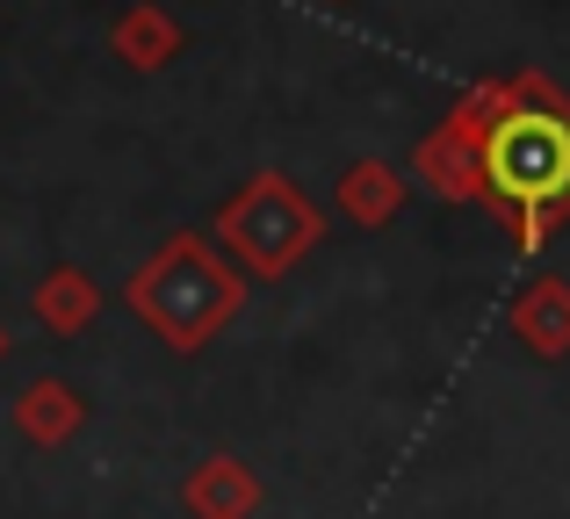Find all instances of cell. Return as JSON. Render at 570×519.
Wrapping results in <instances>:
<instances>
[{"instance_id":"obj_1","label":"cell","mask_w":570,"mask_h":519,"mask_svg":"<svg viewBox=\"0 0 570 519\" xmlns=\"http://www.w3.org/2000/svg\"><path fill=\"white\" fill-rule=\"evenodd\" d=\"M484 152V210L505 217L520 253H542L570 217V94L549 72L476 80L441 116Z\"/></svg>"},{"instance_id":"obj_3","label":"cell","mask_w":570,"mask_h":519,"mask_svg":"<svg viewBox=\"0 0 570 519\" xmlns=\"http://www.w3.org/2000/svg\"><path fill=\"white\" fill-rule=\"evenodd\" d=\"M217 246L238 260V275L282 281L296 275V260H311L325 246V210L289 181V173H253L232 202L217 210Z\"/></svg>"},{"instance_id":"obj_11","label":"cell","mask_w":570,"mask_h":519,"mask_svg":"<svg viewBox=\"0 0 570 519\" xmlns=\"http://www.w3.org/2000/svg\"><path fill=\"white\" fill-rule=\"evenodd\" d=\"M0 361H8V332H0Z\"/></svg>"},{"instance_id":"obj_9","label":"cell","mask_w":570,"mask_h":519,"mask_svg":"<svg viewBox=\"0 0 570 519\" xmlns=\"http://www.w3.org/2000/svg\"><path fill=\"white\" fill-rule=\"evenodd\" d=\"M109 43H116V58H124L130 72H159V66H174V58H181V22H174L159 0H138V8L116 14Z\"/></svg>"},{"instance_id":"obj_4","label":"cell","mask_w":570,"mask_h":519,"mask_svg":"<svg viewBox=\"0 0 570 519\" xmlns=\"http://www.w3.org/2000/svg\"><path fill=\"white\" fill-rule=\"evenodd\" d=\"M181 506L195 519H253L267 506V483L253 477V462H238V455H203L181 483Z\"/></svg>"},{"instance_id":"obj_5","label":"cell","mask_w":570,"mask_h":519,"mask_svg":"<svg viewBox=\"0 0 570 519\" xmlns=\"http://www.w3.org/2000/svg\"><path fill=\"white\" fill-rule=\"evenodd\" d=\"M412 173L441 202H484V152H476L455 123H433L426 138L412 144Z\"/></svg>"},{"instance_id":"obj_10","label":"cell","mask_w":570,"mask_h":519,"mask_svg":"<svg viewBox=\"0 0 570 519\" xmlns=\"http://www.w3.org/2000/svg\"><path fill=\"white\" fill-rule=\"evenodd\" d=\"M29 310H37L43 332L72 339V332H87V325L101 318V289H95V275H87V267H51V275L29 289Z\"/></svg>"},{"instance_id":"obj_2","label":"cell","mask_w":570,"mask_h":519,"mask_svg":"<svg viewBox=\"0 0 570 519\" xmlns=\"http://www.w3.org/2000/svg\"><path fill=\"white\" fill-rule=\"evenodd\" d=\"M124 296H130V310H138L174 353H203L209 339L238 318V303H246V275H238V260L217 253L209 231H174V239L130 275Z\"/></svg>"},{"instance_id":"obj_8","label":"cell","mask_w":570,"mask_h":519,"mask_svg":"<svg viewBox=\"0 0 570 519\" xmlns=\"http://www.w3.org/2000/svg\"><path fill=\"white\" fill-rule=\"evenodd\" d=\"M333 210L347 217L354 231H383L390 217L404 210V173L383 167V159H354V167L333 181Z\"/></svg>"},{"instance_id":"obj_7","label":"cell","mask_w":570,"mask_h":519,"mask_svg":"<svg viewBox=\"0 0 570 519\" xmlns=\"http://www.w3.org/2000/svg\"><path fill=\"white\" fill-rule=\"evenodd\" d=\"M513 339L534 361H563L570 353V281L563 275H534L513 296Z\"/></svg>"},{"instance_id":"obj_6","label":"cell","mask_w":570,"mask_h":519,"mask_svg":"<svg viewBox=\"0 0 570 519\" xmlns=\"http://www.w3.org/2000/svg\"><path fill=\"white\" fill-rule=\"evenodd\" d=\"M8 419H14V433H22L29 448L51 455V448H66V440L87 426V397L72 390V382H58V376H37V382H29V390L8 405Z\"/></svg>"}]
</instances>
